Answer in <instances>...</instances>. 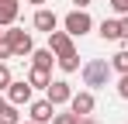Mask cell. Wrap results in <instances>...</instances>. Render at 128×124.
<instances>
[{
    "label": "cell",
    "instance_id": "cell-1",
    "mask_svg": "<svg viewBox=\"0 0 128 124\" xmlns=\"http://www.w3.org/2000/svg\"><path fill=\"white\" fill-rule=\"evenodd\" d=\"M48 48L56 52V62L62 72H76L80 69V55L73 48V35L69 31H48Z\"/></svg>",
    "mask_w": 128,
    "mask_h": 124
},
{
    "label": "cell",
    "instance_id": "cell-2",
    "mask_svg": "<svg viewBox=\"0 0 128 124\" xmlns=\"http://www.w3.org/2000/svg\"><path fill=\"white\" fill-rule=\"evenodd\" d=\"M111 62L107 59H90L83 65V83L86 86H107V79H111Z\"/></svg>",
    "mask_w": 128,
    "mask_h": 124
},
{
    "label": "cell",
    "instance_id": "cell-3",
    "mask_svg": "<svg viewBox=\"0 0 128 124\" xmlns=\"http://www.w3.org/2000/svg\"><path fill=\"white\" fill-rule=\"evenodd\" d=\"M4 41L10 45L14 59H24V55H31V52H35L31 35H28V31H18V28H4Z\"/></svg>",
    "mask_w": 128,
    "mask_h": 124
},
{
    "label": "cell",
    "instance_id": "cell-4",
    "mask_svg": "<svg viewBox=\"0 0 128 124\" xmlns=\"http://www.w3.org/2000/svg\"><path fill=\"white\" fill-rule=\"evenodd\" d=\"M62 28L73 35V38H80V35H86V31L94 28V21H90V14L80 7V10H69V14L62 17Z\"/></svg>",
    "mask_w": 128,
    "mask_h": 124
},
{
    "label": "cell",
    "instance_id": "cell-5",
    "mask_svg": "<svg viewBox=\"0 0 128 124\" xmlns=\"http://www.w3.org/2000/svg\"><path fill=\"white\" fill-rule=\"evenodd\" d=\"M31 90H35V86H31L28 79H10V86H7V100L21 107V103L31 100Z\"/></svg>",
    "mask_w": 128,
    "mask_h": 124
},
{
    "label": "cell",
    "instance_id": "cell-6",
    "mask_svg": "<svg viewBox=\"0 0 128 124\" xmlns=\"http://www.w3.org/2000/svg\"><path fill=\"white\" fill-rule=\"evenodd\" d=\"M45 97L59 107V103H69V100H73V90H69V83H66V79H56V83H48Z\"/></svg>",
    "mask_w": 128,
    "mask_h": 124
},
{
    "label": "cell",
    "instance_id": "cell-7",
    "mask_svg": "<svg viewBox=\"0 0 128 124\" xmlns=\"http://www.w3.org/2000/svg\"><path fill=\"white\" fill-rule=\"evenodd\" d=\"M52 117H56V103L48 100V97H45V100H35V103H31V121L48 124Z\"/></svg>",
    "mask_w": 128,
    "mask_h": 124
},
{
    "label": "cell",
    "instance_id": "cell-8",
    "mask_svg": "<svg viewBox=\"0 0 128 124\" xmlns=\"http://www.w3.org/2000/svg\"><path fill=\"white\" fill-rule=\"evenodd\" d=\"M69 110H73V114H80V117L94 114V93H73V100H69Z\"/></svg>",
    "mask_w": 128,
    "mask_h": 124
},
{
    "label": "cell",
    "instance_id": "cell-9",
    "mask_svg": "<svg viewBox=\"0 0 128 124\" xmlns=\"http://www.w3.org/2000/svg\"><path fill=\"white\" fill-rule=\"evenodd\" d=\"M18 10H21L18 0H0V28H10L18 21Z\"/></svg>",
    "mask_w": 128,
    "mask_h": 124
},
{
    "label": "cell",
    "instance_id": "cell-10",
    "mask_svg": "<svg viewBox=\"0 0 128 124\" xmlns=\"http://www.w3.org/2000/svg\"><path fill=\"white\" fill-rule=\"evenodd\" d=\"M35 28L48 35V31H56V28H59V17H56L52 10H35Z\"/></svg>",
    "mask_w": 128,
    "mask_h": 124
},
{
    "label": "cell",
    "instance_id": "cell-11",
    "mask_svg": "<svg viewBox=\"0 0 128 124\" xmlns=\"http://www.w3.org/2000/svg\"><path fill=\"white\" fill-rule=\"evenodd\" d=\"M28 83H31L35 90H48L52 76H48V69H42V65H31V72H28Z\"/></svg>",
    "mask_w": 128,
    "mask_h": 124
},
{
    "label": "cell",
    "instance_id": "cell-12",
    "mask_svg": "<svg viewBox=\"0 0 128 124\" xmlns=\"http://www.w3.org/2000/svg\"><path fill=\"white\" fill-rule=\"evenodd\" d=\"M100 38L104 41H121V21H100Z\"/></svg>",
    "mask_w": 128,
    "mask_h": 124
},
{
    "label": "cell",
    "instance_id": "cell-13",
    "mask_svg": "<svg viewBox=\"0 0 128 124\" xmlns=\"http://www.w3.org/2000/svg\"><path fill=\"white\" fill-rule=\"evenodd\" d=\"M52 62H56V52H52V48H35V52H31V65L52 69Z\"/></svg>",
    "mask_w": 128,
    "mask_h": 124
},
{
    "label": "cell",
    "instance_id": "cell-14",
    "mask_svg": "<svg viewBox=\"0 0 128 124\" xmlns=\"http://www.w3.org/2000/svg\"><path fill=\"white\" fill-rule=\"evenodd\" d=\"M0 124H21V114H18V103H4L0 107Z\"/></svg>",
    "mask_w": 128,
    "mask_h": 124
},
{
    "label": "cell",
    "instance_id": "cell-15",
    "mask_svg": "<svg viewBox=\"0 0 128 124\" xmlns=\"http://www.w3.org/2000/svg\"><path fill=\"white\" fill-rule=\"evenodd\" d=\"M111 69H114V72H121V76L128 72V52H125V48H121V52L111 59Z\"/></svg>",
    "mask_w": 128,
    "mask_h": 124
},
{
    "label": "cell",
    "instance_id": "cell-16",
    "mask_svg": "<svg viewBox=\"0 0 128 124\" xmlns=\"http://www.w3.org/2000/svg\"><path fill=\"white\" fill-rule=\"evenodd\" d=\"M52 124H80V114H73V110H69V114H56Z\"/></svg>",
    "mask_w": 128,
    "mask_h": 124
},
{
    "label": "cell",
    "instance_id": "cell-17",
    "mask_svg": "<svg viewBox=\"0 0 128 124\" xmlns=\"http://www.w3.org/2000/svg\"><path fill=\"white\" fill-rule=\"evenodd\" d=\"M10 86V69H7V62H0V90H7Z\"/></svg>",
    "mask_w": 128,
    "mask_h": 124
},
{
    "label": "cell",
    "instance_id": "cell-18",
    "mask_svg": "<svg viewBox=\"0 0 128 124\" xmlns=\"http://www.w3.org/2000/svg\"><path fill=\"white\" fill-rule=\"evenodd\" d=\"M114 14H128V0H107Z\"/></svg>",
    "mask_w": 128,
    "mask_h": 124
},
{
    "label": "cell",
    "instance_id": "cell-19",
    "mask_svg": "<svg viewBox=\"0 0 128 124\" xmlns=\"http://www.w3.org/2000/svg\"><path fill=\"white\" fill-rule=\"evenodd\" d=\"M118 97H121V100H128V72L121 76V83H118Z\"/></svg>",
    "mask_w": 128,
    "mask_h": 124
},
{
    "label": "cell",
    "instance_id": "cell-20",
    "mask_svg": "<svg viewBox=\"0 0 128 124\" xmlns=\"http://www.w3.org/2000/svg\"><path fill=\"white\" fill-rule=\"evenodd\" d=\"M10 55H14V52H10V45L0 38V62H4V59H10Z\"/></svg>",
    "mask_w": 128,
    "mask_h": 124
},
{
    "label": "cell",
    "instance_id": "cell-21",
    "mask_svg": "<svg viewBox=\"0 0 128 124\" xmlns=\"http://www.w3.org/2000/svg\"><path fill=\"white\" fill-rule=\"evenodd\" d=\"M121 41H128V14H121Z\"/></svg>",
    "mask_w": 128,
    "mask_h": 124
},
{
    "label": "cell",
    "instance_id": "cell-22",
    "mask_svg": "<svg viewBox=\"0 0 128 124\" xmlns=\"http://www.w3.org/2000/svg\"><path fill=\"white\" fill-rule=\"evenodd\" d=\"M80 124H100V121H94V117L86 114V117H80Z\"/></svg>",
    "mask_w": 128,
    "mask_h": 124
},
{
    "label": "cell",
    "instance_id": "cell-23",
    "mask_svg": "<svg viewBox=\"0 0 128 124\" xmlns=\"http://www.w3.org/2000/svg\"><path fill=\"white\" fill-rule=\"evenodd\" d=\"M73 3H80V7H86V3H90V0H73Z\"/></svg>",
    "mask_w": 128,
    "mask_h": 124
},
{
    "label": "cell",
    "instance_id": "cell-24",
    "mask_svg": "<svg viewBox=\"0 0 128 124\" xmlns=\"http://www.w3.org/2000/svg\"><path fill=\"white\" fill-rule=\"evenodd\" d=\"M28 3H45V0H28Z\"/></svg>",
    "mask_w": 128,
    "mask_h": 124
},
{
    "label": "cell",
    "instance_id": "cell-25",
    "mask_svg": "<svg viewBox=\"0 0 128 124\" xmlns=\"http://www.w3.org/2000/svg\"><path fill=\"white\" fill-rule=\"evenodd\" d=\"M4 103H7V100H4V97H0V107H4Z\"/></svg>",
    "mask_w": 128,
    "mask_h": 124
},
{
    "label": "cell",
    "instance_id": "cell-26",
    "mask_svg": "<svg viewBox=\"0 0 128 124\" xmlns=\"http://www.w3.org/2000/svg\"><path fill=\"white\" fill-rule=\"evenodd\" d=\"M24 124H38V121H24Z\"/></svg>",
    "mask_w": 128,
    "mask_h": 124
},
{
    "label": "cell",
    "instance_id": "cell-27",
    "mask_svg": "<svg viewBox=\"0 0 128 124\" xmlns=\"http://www.w3.org/2000/svg\"><path fill=\"white\" fill-rule=\"evenodd\" d=\"M0 38H4V28H0Z\"/></svg>",
    "mask_w": 128,
    "mask_h": 124
}]
</instances>
